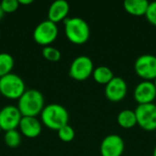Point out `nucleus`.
<instances>
[{
	"label": "nucleus",
	"instance_id": "25",
	"mask_svg": "<svg viewBox=\"0 0 156 156\" xmlns=\"http://www.w3.org/2000/svg\"><path fill=\"white\" fill-rule=\"evenodd\" d=\"M4 11H3V9H2V7H1V5H0V20L3 18V16H4Z\"/></svg>",
	"mask_w": 156,
	"mask_h": 156
},
{
	"label": "nucleus",
	"instance_id": "16",
	"mask_svg": "<svg viewBox=\"0 0 156 156\" xmlns=\"http://www.w3.org/2000/svg\"><path fill=\"white\" fill-rule=\"evenodd\" d=\"M117 122L120 126L125 129L133 128L137 124V119L135 115V112L130 109L122 110L119 112L117 116Z\"/></svg>",
	"mask_w": 156,
	"mask_h": 156
},
{
	"label": "nucleus",
	"instance_id": "10",
	"mask_svg": "<svg viewBox=\"0 0 156 156\" xmlns=\"http://www.w3.org/2000/svg\"><path fill=\"white\" fill-rule=\"evenodd\" d=\"M101 156H122L124 151V142L118 134L106 136L101 144Z\"/></svg>",
	"mask_w": 156,
	"mask_h": 156
},
{
	"label": "nucleus",
	"instance_id": "4",
	"mask_svg": "<svg viewBox=\"0 0 156 156\" xmlns=\"http://www.w3.org/2000/svg\"><path fill=\"white\" fill-rule=\"evenodd\" d=\"M26 91L24 80L16 74L9 73L0 78V93L9 100H18Z\"/></svg>",
	"mask_w": 156,
	"mask_h": 156
},
{
	"label": "nucleus",
	"instance_id": "1",
	"mask_svg": "<svg viewBox=\"0 0 156 156\" xmlns=\"http://www.w3.org/2000/svg\"><path fill=\"white\" fill-rule=\"evenodd\" d=\"M22 117H36L44 109L43 94L37 90H28L18 99L16 106Z\"/></svg>",
	"mask_w": 156,
	"mask_h": 156
},
{
	"label": "nucleus",
	"instance_id": "8",
	"mask_svg": "<svg viewBox=\"0 0 156 156\" xmlns=\"http://www.w3.org/2000/svg\"><path fill=\"white\" fill-rule=\"evenodd\" d=\"M134 69L138 76L145 80L156 78V57L151 54H144L138 57L134 62Z\"/></svg>",
	"mask_w": 156,
	"mask_h": 156
},
{
	"label": "nucleus",
	"instance_id": "18",
	"mask_svg": "<svg viewBox=\"0 0 156 156\" xmlns=\"http://www.w3.org/2000/svg\"><path fill=\"white\" fill-rule=\"evenodd\" d=\"M15 65L13 57L5 52L0 53V78L11 73Z\"/></svg>",
	"mask_w": 156,
	"mask_h": 156
},
{
	"label": "nucleus",
	"instance_id": "3",
	"mask_svg": "<svg viewBox=\"0 0 156 156\" xmlns=\"http://www.w3.org/2000/svg\"><path fill=\"white\" fill-rule=\"evenodd\" d=\"M64 25L66 37L71 43L81 45L90 38V29L84 19L80 17H67L64 20Z\"/></svg>",
	"mask_w": 156,
	"mask_h": 156
},
{
	"label": "nucleus",
	"instance_id": "15",
	"mask_svg": "<svg viewBox=\"0 0 156 156\" xmlns=\"http://www.w3.org/2000/svg\"><path fill=\"white\" fill-rule=\"evenodd\" d=\"M149 4L147 0H125L123 2V7L129 14L141 16H145Z\"/></svg>",
	"mask_w": 156,
	"mask_h": 156
},
{
	"label": "nucleus",
	"instance_id": "14",
	"mask_svg": "<svg viewBox=\"0 0 156 156\" xmlns=\"http://www.w3.org/2000/svg\"><path fill=\"white\" fill-rule=\"evenodd\" d=\"M69 12V3L65 0H57L50 5L48 12V20L57 24L62 20H65L67 18Z\"/></svg>",
	"mask_w": 156,
	"mask_h": 156
},
{
	"label": "nucleus",
	"instance_id": "2",
	"mask_svg": "<svg viewBox=\"0 0 156 156\" xmlns=\"http://www.w3.org/2000/svg\"><path fill=\"white\" fill-rule=\"evenodd\" d=\"M42 123L51 130L58 131L61 127L69 124V112L60 104L51 103L44 107L40 113Z\"/></svg>",
	"mask_w": 156,
	"mask_h": 156
},
{
	"label": "nucleus",
	"instance_id": "9",
	"mask_svg": "<svg viewBox=\"0 0 156 156\" xmlns=\"http://www.w3.org/2000/svg\"><path fill=\"white\" fill-rule=\"evenodd\" d=\"M22 115L17 107L8 105L0 110V127L2 131L16 130L20 123Z\"/></svg>",
	"mask_w": 156,
	"mask_h": 156
},
{
	"label": "nucleus",
	"instance_id": "6",
	"mask_svg": "<svg viewBox=\"0 0 156 156\" xmlns=\"http://www.w3.org/2000/svg\"><path fill=\"white\" fill-rule=\"evenodd\" d=\"M137 124L145 131H154L156 129V105L152 103L138 104L134 110Z\"/></svg>",
	"mask_w": 156,
	"mask_h": 156
},
{
	"label": "nucleus",
	"instance_id": "17",
	"mask_svg": "<svg viewBox=\"0 0 156 156\" xmlns=\"http://www.w3.org/2000/svg\"><path fill=\"white\" fill-rule=\"evenodd\" d=\"M93 79L96 82L100 84H108L113 78V71L107 66H99L93 70Z\"/></svg>",
	"mask_w": 156,
	"mask_h": 156
},
{
	"label": "nucleus",
	"instance_id": "11",
	"mask_svg": "<svg viewBox=\"0 0 156 156\" xmlns=\"http://www.w3.org/2000/svg\"><path fill=\"white\" fill-rule=\"evenodd\" d=\"M128 86L126 81L121 77H114L105 87V95L108 100L117 102L124 99L127 94Z\"/></svg>",
	"mask_w": 156,
	"mask_h": 156
},
{
	"label": "nucleus",
	"instance_id": "27",
	"mask_svg": "<svg viewBox=\"0 0 156 156\" xmlns=\"http://www.w3.org/2000/svg\"><path fill=\"white\" fill-rule=\"evenodd\" d=\"M154 86H155V88H156V78L154 79Z\"/></svg>",
	"mask_w": 156,
	"mask_h": 156
},
{
	"label": "nucleus",
	"instance_id": "13",
	"mask_svg": "<svg viewBox=\"0 0 156 156\" xmlns=\"http://www.w3.org/2000/svg\"><path fill=\"white\" fill-rule=\"evenodd\" d=\"M18 127L21 133L27 138H36L42 131V124L36 117H22Z\"/></svg>",
	"mask_w": 156,
	"mask_h": 156
},
{
	"label": "nucleus",
	"instance_id": "21",
	"mask_svg": "<svg viewBox=\"0 0 156 156\" xmlns=\"http://www.w3.org/2000/svg\"><path fill=\"white\" fill-rule=\"evenodd\" d=\"M58 138L62 142H64V143H69L75 137V131H74V129L70 125L67 124V125L61 127L58 131Z\"/></svg>",
	"mask_w": 156,
	"mask_h": 156
},
{
	"label": "nucleus",
	"instance_id": "22",
	"mask_svg": "<svg viewBox=\"0 0 156 156\" xmlns=\"http://www.w3.org/2000/svg\"><path fill=\"white\" fill-rule=\"evenodd\" d=\"M0 5L4 13H13L19 7V2L17 0H3L0 2Z\"/></svg>",
	"mask_w": 156,
	"mask_h": 156
},
{
	"label": "nucleus",
	"instance_id": "20",
	"mask_svg": "<svg viewBox=\"0 0 156 156\" xmlns=\"http://www.w3.org/2000/svg\"><path fill=\"white\" fill-rule=\"evenodd\" d=\"M42 55L47 60L51 61V62H57L61 58L60 51L58 48H54L52 46L44 47L43 49H42Z\"/></svg>",
	"mask_w": 156,
	"mask_h": 156
},
{
	"label": "nucleus",
	"instance_id": "26",
	"mask_svg": "<svg viewBox=\"0 0 156 156\" xmlns=\"http://www.w3.org/2000/svg\"><path fill=\"white\" fill-rule=\"evenodd\" d=\"M153 156H156V146H155V148H154V154H153Z\"/></svg>",
	"mask_w": 156,
	"mask_h": 156
},
{
	"label": "nucleus",
	"instance_id": "5",
	"mask_svg": "<svg viewBox=\"0 0 156 156\" xmlns=\"http://www.w3.org/2000/svg\"><path fill=\"white\" fill-rule=\"evenodd\" d=\"M58 35V28L56 23L50 20H44L40 22L34 29L33 38L34 40L43 47L50 46Z\"/></svg>",
	"mask_w": 156,
	"mask_h": 156
},
{
	"label": "nucleus",
	"instance_id": "19",
	"mask_svg": "<svg viewBox=\"0 0 156 156\" xmlns=\"http://www.w3.org/2000/svg\"><path fill=\"white\" fill-rule=\"evenodd\" d=\"M4 140L5 144L10 148H16L21 143V134L16 130L5 132Z\"/></svg>",
	"mask_w": 156,
	"mask_h": 156
},
{
	"label": "nucleus",
	"instance_id": "23",
	"mask_svg": "<svg viewBox=\"0 0 156 156\" xmlns=\"http://www.w3.org/2000/svg\"><path fill=\"white\" fill-rule=\"evenodd\" d=\"M145 16L151 24L156 26V1L151 2L149 4Z\"/></svg>",
	"mask_w": 156,
	"mask_h": 156
},
{
	"label": "nucleus",
	"instance_id": "7",
	"mask_svg": "<svg viewBox=\"0 0 156 156\" xmlns=\"http://www.w3.org/2000/svg\"><path fill=\"white\" fill-rule=\"evenodd\" d=\"M94 70V66L91 58L88 56H79L70 64L69 74V76L79 81L87 80Z\"/></svg>",
	"mask_w": 156,
	"mask_h": 156
},
{
	"label": "nucleus",
	"instance_id": "12",
	"mask_svg": "<svg viewBox=\"0 0 156 156\" xmlns=\"http://www.w3.org/2000/svg\"><path fill=\"white\" fill-rule=\"evenodd\" d=\"M133 97L138 104L152 103L156 98V88L154 83L150 80L140 82L134 90Z\"/></svg>",
	"mask_w": 156,
	"mask_h": 156
},
{
	"label": "nucleus",
	"instance_id": "28",
	"mask_svg": "<svg viewBox=\"0 0 156 156\" xmlns=\"http://www.w3.org/2000/svg\"><path fill=\"white\" fill-rule=\"evenodd\" d=\"M2 132V129H1V127H0V133Z\"/></svg>",
	"mask_w": 156,
	"mask_h": 156
},
{
	"label": "nucleus",
	"instance_id": "24",
	"mask_svg": "<svg viewBox=\"0 0 156 156\" xmlns=\"http://www.w3.org/2000/svg\"><path fill=\"white\" fill-rule=\"evenodd\" d=\"M19 5H29L33 3V0H19Z\"/></svg>",
	"mask_w": 156,
	"mask_h": 156
}]
</instances>
